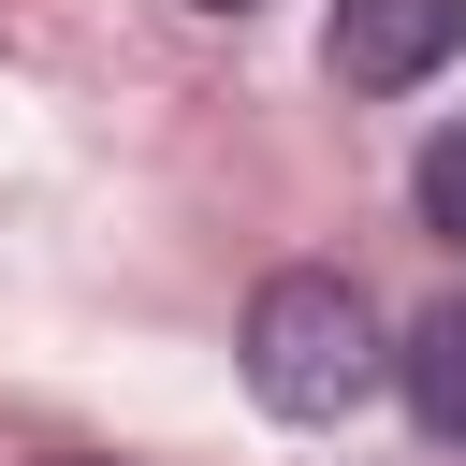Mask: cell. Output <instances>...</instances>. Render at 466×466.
<instances>
[{"label":"cell","instance_id":"obj_1","mask_svg":"<svg viewBox=\"0 0 466 466\" xmlns=\"http://www.w3.org/2000/svg\"><path fill=\"white\" fill-rule=\"evenodd\" d=\"M379 379H393V350H379V306H364L335 262H291V277H262V306H248V393H262L277 422H350Z\"/></svg>","mask_w":466,"mask_h":466},{"label":"cell","instance_id":"obj_2","mask_svg":"<svg viewBox=\"0 0 466 466\" xmlns=\"http://www.w3.org/2000/svg\"><path fill=\"white\" fill-rule=\"evenodd\" d=\"M451 44H466V0H335V87H364V102L422 87Z\"/></svg>","mask_w":466,"mask_h":466},{"label":"cell","instance_id":"obj_3","mask_svg":"<svg viewBox=\"0 0 466 466\" xmlns=\"http://www.w3.org/2000/svg\"><path fill=\"white\" fill-rule=\"evenodd\" d=\"M393 379H408V422H422L437 451H466V291L408 320V350H393Z\"/></svg>","mask_w":466,"mask_h":466},{"label":"cell","instance_id":"obj_4","mask_svg":"<svg viewBox=\"0 0 466 466\" xmlns=\"http://www.w3.org/2000/svg\"><path fill=\"white\" fill-rule=\"evenodd\" d=\"M408 204H422V233H437V248H466V116H451V131L422 146V175H408Z\"/></svg>","mask_w":466,"mask_h":466},{"label":"cell","instance_id":"obj_5","mask_svg":"<svg viewBox=\"0 0 466 466\" xmlns=\"http://www.w3.org/2000/svg\"><path fill=\"white\" fill-rule=\"evenodd\" d=\"M204 15H248V0H204Z\"/></svg>","mask_w":466,"mask_h":466}]
</instances>
